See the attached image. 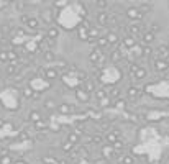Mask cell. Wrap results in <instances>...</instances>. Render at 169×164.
<instances>
[{"label": "cell", "mask_w": 169, "mask_h": 164, "mask_svg": "<svg viewBox=\"0 0 169 164\" xmlns=\"http://www.w3.org/2000/svg\"><path fill=\"white\" fill-rule=\"evenodd\" d=\"M122 45L125 48H128V49H132V48H135V45H136V40H135L133 36H128V35H125L122 38Z\"/></svg>", "instance_id": "cell-8"}, {"label": "cell", "mask_w": 169, "mask_h": 164, "mask_svg": "<svg viewBox=\"0 0 169 164\" xmlns=\"http://www.w3.org/2000/svg\"><path fill=\"white\" fill-rule=\"evenodd\" d=\"M82 89H84L87 94H90V92H94L97 87H95V82H94L92 79H87V80L84 82V87H82Z\"/></svg>", "instance_id": "cell-16"}, {"label": "cell", "mask_w": 169, "mask_h": 164, "mask_svg": "<svg viewBox=\"0 0 169 164\" xmlns=\"http://www.w3.org/2000/svg\"><path fill=\"white\" fill-rule=\"evenodd\" d=\"M40 21H43L45 25L49 26V23L54 21V10L53 8H43L40 12Z\"/></svg>", "instance_id": "cell-1"}, {"label": "cell", "mask_w": 169, "mask_h": 164, "mask_svg": "<svg viewBox=\"0 0 169 164\" xmlns=\"http://www.w3.org/2000/svg\"><path fill=\"white\" fill-rule=\"evenodd\" d=\"M13 5H15V8H17L18 12H23V10L28 7V2H15Z\"/></svg>", "instance_id": "cell-30"}, {"label": "cell", "mask_w": 169, "mask_h": 164, "mask_svg": "<svg viewBox=\"0 0 169 164\" xmlns=\"http://www.w3.org/2000/svg\"><path fill=\"white\" fill-rule=\"evenodd\" d=\"M140 40L144 43V46H151V43H154V40H156V35H153L149 31H144L140 35Z\"/></svg>", "instance_id": "cell-4"}, {"label": "cell", "mask_w": 169, "mask_h": 164, "mask_svg": "<svg viewBox=\"0 0 169 164\" xmlns=\"http://www.w3.org/2000/svg\"><path fill=\"white\" fill-rule=\"evenodd\" d=\"M28 120H30L33 125L38 123V122H41V120H43L41 112H38V110H31V112H30V117H28Z\"/></svg>", "instance_id": "cell-13"}, {"label": "cell", "mask_w": 169, "mask_h": 164, "mask_svg": "<svg viewBox=\"0 0 169 164\" xmlns=\"http://www.w3.org/2000/svg\"><path fill=\"white\" fill-rule=\"evenodd\" d=\"M112 148H113V151H122V149L125 148V141H123L122 138H118L117 141L112 144Z\"/></svg>", "instance_id": "cell-23"}, {"label": "cell", "mask_w": 169, "mask_h": 164, "mask_svg": "<svg viewBox=\"0 0 169 164\" xmlns=\"http://www.w3.org/2000/svg\"><path fill=\"white\" fill-rule=\"evenodd\" d=\"M161 30V26H159V23H156V21H153L151 23V26H149V33H153V35H156V33Z\"/></svg>", "instance_id": "cell-31"}, {"label": "cell", "mask_w": 169, "mask_h": 164, "mask_svg": "<svg viewBox=\"0 0 169 164\" xmlns=\"http://www.w3.org/2000/svg\"><path fill=\"white\" fill-rule=\"evenodd\" d=\"M95 41H97V49H100V51L105 49V48H108V41H107L105 36H100L99 40H95Z\"/></svg>", "instance_id": "cell-18"}, {"label": "cell", "mask_w": 169, "mask_h": 164, "mask_svg": "<svg viewBox=\"0 0 169 164\" xmlns=\"http://www.w3.org/2000/svg\"><path fill=\"white\" fill-rule=\"evenodd\" d=\"M95 5H97V8H100V12H102V8H107L110 3H108V2H102V0H99V2H95Z\"/></svg>", "instance_id": "cell-38"}, {"label": "cell", "mask_w": 169, "mask_h": 164, "mask_svg": "<svg viewBox=\"0 0 169 164\" xmlns=\"http://www.w3.org/2000/svg\"><path fill=\"white\" fill-rule=\"evenodd\" d=\"M125 15H127L130 20H141L143 18V13L138 7H128L127 12H125Z\"/></svg>", "instance_id": "cell-2"}, {"label": "cell", "mask_w": 169, "mask_h": 164, "mask_svg": "<svg viewBox=\"0 0 169 164\" xmlns=\"http://www.w3.org/2000/svg\"><path fill=\"white\" fill-rule=\"evenodd\" d=\"M135 77H136V79L138 80H141V79H144V77H146L148 76V71L146 69H144V67H138V69H136V72H135V74H133Z\"/></svg>", "instance_id": "cell-19"}, {"label": "cell", "mask_w": 169, "mask_h": 164, "mask_svg": "<svg viewBox=\"0 0 169 164\" xmlns=\"http://www.w3.org/2000/svg\"><path fill=\"white\" fill-rule=\"evenodd\" d=\"M118 95H120V89H117V87H115V89H112V90H110V97H112V99L118 97Z\"/></svg>", "instance_id": "cell-39"}, {"label": "cell", "mask_w": 169, "mask_h": 164, "mask_svg": "<svg viewBox=\"0 0 169 164\" xmlns=\"http://www.w3.org/2000/svg\"><path fill=\"white\" fill-rule=\"evenodd\" d=\"M166 49H167V54H169V45H166Z\"/></svg>", "instance_id": "cell-48"}, {"label": "cell", "mask_w": 169, "mask_h": 164, "mask_svg": "<svg viewBox=\"0 0 169 164\" xmlns=\"http://www.w3.org/2000/svg\"><path fill=\"white\" fill-rule=\"evenodd\" d=\"M153 54H154V49L151 46H143L141 48V56L143 57H151Z\"/></svg>", "instance_id": "cell-20"}, {"label": "cell", "mask_w": 169, "mask_h": 164, "mask_svg": "<svg viewBox=\"0 0 169 164\" xmlns=\"http://www.w3.org/2000/svg\"><path fill=\"white\" fill-rule=\"evenodd\" d=\"M51 5H54L57 8H61V7H66L67 5V2H54V3H51Z\"/></svg>", "instance_id": "cell-41"}, {"label": "cell", "mask_w": 169, "mask_h": 164, "mask_svg": "<svg viewBox=\"0 0 169 164\" xmlns=\"http://www.w3.org/2000/svg\"><path fill=\"white\" fill-rule=\"evenodd\" d=\"M87 36H89V40H99L100 36V28L99 26H90L89 30H87Z\"/></svg>", "instance_id": "cell-7"}, {"label": "cell", "mask_w": 169, "mask_h": 164, "mask_svg": "<svg viewBox=\"0 0 169 164\" xmlns=\"http://www.w3.org/2000/svg\"><path fill=\"white\" fill-rule=\"evenodd\" d=\"M108 17H110L108 12H105V10L99 12V13H97V26H99V28H100V26H107V25H108Z\"/></svg>", "instance_id": "cell-3"}, {"label": "cell", "mask_w": 169, "mask_h": 164, "mask_svg": "<svg viewBox=\"0 0 169 164\" xmlns=\"http://www.w3.org/2000/svg\"><path fill=\"white\" fill-rule=\"evenodd\" d=\"M56 110L59 112L61 115H69L72 110H74V107L69 103H59V105H56Z\"/></svg>", "instance_id": "cell-6"}, {"label": "cell", "mask_w": 169, "mask_h": 164, "mask_svg": "<svg viewBox=\"0 0 169 164\" xmlns=\"http://www.w3.org/2000/svg\"><path fill=\"white\" fill-rule=\"evenodd\" d=\"M45 76H46V79L54 80L56 77H57V71H56V69H46V71H45Z\"/></svg>", "instance_id": "cell-24"}, {"label": "cell", "mask_w": 169, "mask_h": 164, "mask_svg": "<svg viewBox=\"0 0 169 164\" xmlns=\"http://www.w3.org/2000/svg\"><path fill=\"white\" fill-rule=\"evenodd\" d=\"M122 51L120 49H112V53H110V61L112 62H120L122 61Z\"/></svg>", "instance_id": "cell-17"}, {"label": "cell", "mask_w": 169, "mask_h": 164, "mask_svg": "<svg viewBox=\"0 0 169 164\" xmlns=\"http://www.w3.org/2000/svg\"><path fill=\"white\" fill-rule=\"evenodd\" d=\"M122 162L123 164H135V158L132 154H125V156H122Z\"/></svg>", "instance_id": "cell-29"}, {"label": "cell", "mask_w": 169, "mask_h": 164, "mask_svg": "<svg viewBox=\"0 0 169 164\" xmlns=\"http://www.w3.org/2000/svg\"><path fill=\"white\" fill-rule=\"evenodd\" d=\"M15 164H26V162H23V161H18V162H15Z\"/></svg>", "instance_id": "cell-47"}, {"label": "cell", "mask_w": 169, "mask_h": 164, "mask_svg": "<svg viewBox=\"0 0 169 164\" xmlns=\"http://www.w3.org/2000/svg\"><path fill=\"white\" fill-rule=\"evenodd\" d=\"M59 36V31H57L56 26H48V31H46V38L48 40H56Z\"/></svg>", "instance_id": "cell-15"}, {"label": "cell", "mask_w": 169, "mask_h": 164, "mask_svg": "<svg viewBox=\"0 0 169 164\" xmlns=\"http://www.w3.org/2000/svg\"><path fill=\"white\" fill-rule=\"evenodd\" d=\"M167 161H169V149H167Z\"/></svg>", "instance_id": "cell-49"}, {"label": "cell", "mask_w": 169, "mask_h": 164, "mask_svg": "<svg viewBox=\"0 0 169 164\" xmlns=\"http://www.w3.org/2000/svg\"><path fill=\"white\" fill-rule=\"evenodd\" d=\"M100 59H102V51L95 48V49L89 54V61L90 62H100Z\"/></svg>", "instance_id": "cell-12"}, {"label": "cell", "mask_w": 169, "mask_h": 164, "mask_svg": "<svg viewBox=\"0 0 169 164\" xmlns=\"http://www.w3.org/2000/svg\"><path fill=\"white\" fill-rule=\"evenodd\" d=\"M141 94H143V90L138 89L136 85H130V87L127 89V95H128V97H132V99H136L138 95H141Z\"/></svg>", "instance_id": "cell-11"}, {"label": "cell", "mask_w": 169, "mask_h": 164, "mask_svg": "<svg viewBox=\"0 0 169 164\" xmlns=\"http://www.w3.org/2000/svg\"><path fill=\"white\" fill-rule=\"evenodd\" d=\"M104 141V138L100 136V135H94V136H90V143H94V144H100Z\"/></svg>", "instance_id": "cell-33"}, {"label": "cell", "mask_w": 169, "mask_h": 164, "mask_svg": "<svg viewBox=\"0 0 169 164\" xmlns=\"http://www.w3.org/2000/svg\"><path fill=\"white\" fill-rule=\"evenodd\" d=\"M43 57H45V61H48V62H53V61L56 59L54 53H53L51 49H46V51H43Z\"/></svg>", "instance_id": "cell-21"}, {"label": "cell", "mask_w": 169, "mask_h": 164, "mask_svg": "<svg viewBox=\"0 0 169 164\" xmlns=\"http://www.w3.org/2000/svg\"><path fill=\"white\" fill-rule=\"evenodd\" d=\"M28 18H30L28 15H22V17H20V21H22V23H26V21H28Z\"/></svg>", "instance_id": "cell-44"}, {"label": "cell", "mask_w": 169, "mask_h": 164, "mask_svg": "<svg viewBox=\"0 0 169 164\" xmlns=\"http://www.w3.org/2000/svg\"><path fill=\"white\" fill-rule=\"evenodd\" d=\"M0 62H8V49L0 51Z\"/></svg>", "instance_id": "cell-32"}, {"label": "cell", "mask_w": 169, "mask_h": 164, "mask_svg": "<svg viewBox=\"0 0 169 164\" xmlns=\"http://www.w3.org/2000/svg\"><path fill=\"white\" fill-rule=\"evenodd\" d=\"M154 53H156L158 59H167V56H169L167 54V49H166V45H161Z\"/></svg>", "instance_id": "cell-14"}, {"label": "cell", "mask_w": 169, "mask_h": 164, "mask_svg": "<svg viewBox=\"0 0 169 164\" xmlns=\"http://www.w3.org/2000/svg\"><path fill=\"white\" fill-rule=\"evenodd\" d=\"M154 69L163 72V71H167L169 69V64L166 62V59H154Z\"/></svg>", "instance_id": "cell-9"}, {"label": "cell", "mask_w": 169, "mask_h": 164, "mask_svg": "<svg viewBox=\"0 0 169 164\" xmlns=\"http://www.w3.org/2000/svg\"><path fill=\"white\" fill-rule=\"evenodd\" d=\"M62 149H64L66 153H71V149H72V144H71V143H66L64 146H62Z\"/></svg>", "instance_id": "cell-42"}, {"label": "cell", "mask_w": 169, "mask_h": 164, "mask_svg": "<svg viewBox=\"0 0 169 164\" xmlns=\"http://www.w3.org/2000/svg\"><path fill=\"white\" fill-rule=\"evenodd\" d=\"M112 154H113V148L112 146H104L102 148V158L104 159H108Z\"/></svg>", "instance_id": "cell-22"}, {"label": "cell", "mask_w": 169, "mask_h": 164, "mask_svg": "<svg viewBox=\"0 0 169 164\" xmlns=\"http://www.w3.org/2000/svg\"><path fill=\"white\" fill-rule=\"evenodd\" d=\"M36 139H38V141H43V139H46V136H45L43 133H38V135H36Z\"/></svg>", "instance_id": "cell-43"}, {"label": "cell", "mask_w": 169, "mask_h": 164, "mask_svg": "<svg viewBox=\"0 0 169 164\" xmlns=\"http://www.w3.org/2000/svg\"><path fill=\"white\" fill-rule=\"evenodd\" d=\"M23 95H25V99H33L35 92H33V89H31V87L25 85V87H23Z\"/></svg>", "instance_id": "cell-27"}, {"label": "cell", "mask_w": 169, "mask_h": 164, "mask_svg": "<svg viewBox=\"0 0 169 164\" xmlns=\"http://www.w3.org/2000/svg\"><path fill=\"white\" fill-rule=\"evenodd\" d=\"M167 136H169V131H167Z\"/></svg>", "instance_id": "cell-50"}, {"label": "cell", "mask_w": 169, "mask_h": 164, "mask_svg": "<svg viewBox=\"0 0 169 164\" xmlns=\"http://www.w3.org/2000/svg\"><path fill=\"white\" fill-rule=\"evenodd\" d=\"M25 25L30 28L31 31H35V30H38L40 28V25H41V21H40V18H33V17H30L28 18V21L25 23Z\"/></svg>", "instance_id": "cell-10"}, {"label": "cell", "mask_w": 169, "mask_h": 164, "mask_svg": "<svg viewBox=\"0 0 169 164\" xmlns=\"http://www.w3.org/2000/svg\"><path fill=\"white\" fill-rule=\"evenodd\" d=\"M76 99L79 100L81 103H87L89 100H90V94H87L84 89L81 87V89H77V90H76Z\"/></svg>", "instance_id": "cell-5"}, {"label": "cell", "mask_w": 169, "mask_h": 164, "mask_svg": "<svg viewBox=\"0 0 169 164\" xmlns=\"http://www.w3.org/2000/svg\"><path fill=\"white\" fill-rule=\"evenodd\" d=\"M45 128H46V122H45V120L35 123V130H38V131H41V130H45Z\"/></svg>", "instance_id": "cell-35"}, {"label": "cell", "mask_w": 169, "mask_h": 164, "mask_svg": "<svg viewBox=\"0 0 169 164\" xmlns=\"http://www.w3.org/2000/svg\"><path fill=\"white\" fill-rule=\"evenodd\" d=\"M8 7H10V2H0V12L7 10Z\"/></svg>", "instance_id": "cell-40"}, {"label": "cell", "mask_w": 169, "mask_h": 164, "mask_svg": "<svg viewBox=\"0 0 169 164\" xmlns=\"http://www.w3.org/2000/svg\"><path fill=\"white\" fill-rule=\"evenodd\" d=\"M3 125H5V122H3V118H0V128H2Z\"/></svg>", "instance_id": "cell-46"}, {"label": "cell", "mask_w": 169, "mask_h": 164, "mask_svg": "<svg viewBox=\"0 0 169 164\" xmlns=\"http://www.w3.org/2000/svg\"><path fill=\"white\" fill-rule=\"evenodd\" d=\"M115 107H117V108H125V107H127V103H125V100L123 99H118V100H115Z\"/></svg>", "instance_id": "cell-36"}, {"label": "cell", "mask_w": 169, "mask_h": 164, "mask_svg": "<svg viewBox=\"0 0 169 164\" xmlns=\"http://www.w3.org/2000/svg\"><path fill=\"white\" fill-rule=\"evenodd\" d=\"M77 77H79V79H81L82 82H85V80L89 79V74H87L85 71H79V74H77Z\"/></svg>", "instance_id": "cell-37"}, {"label": "cell", "mask_w": 169, "mask_h": 164, "mask_svg": "<svg viewBox=\"0 0 169 164\" xmlns=\"http://www.w3.org/2000/svg\"><path fill=\"white\" fill-rule=\"evenodd\" d=\"M20 138H22V139H25V138H28V135H26V131H22V133H20Z\"/></svg>", "instance_id": "cell-45"}, {"label": "cell", "mask_w": 169, "mask_h": 164, "mask_svg": "<svg viewBox=\"0 0 169 164\" xmlns=\"http://www.w3.org/2000/svg\"><path fill=\"white\" fill-rule=\"evenodd\" d=\"M94 94H95V97H97L99 100H102V99L107 97V92H105L104 89H95V90H94Z\"/></svg>", "instance_id": "cell-28"}, {"label": "cell", "mask_w": 169, "mask_h": 164, "mask_svg": "<svg viewBox=\"0 0 169 164\" xmlns=\"http://www.w3.org/2000/svg\"><path fill=\"white\" fill-rule=\"evenodd\" d=\"M67 143H71V144H77V143H79V135H76V133H69V135H67Z\"/></svg>", "instance_id": "cell-26"}, {"label": "cell", "mask_w": 169, "mask_h": 164, "mask_svg": "<svg viewBox=\"0 0 169 164\" xmlns=\"http://www.w3.org/2000/svg\"><path fill=\"white\" fill-rule=\"evenodd\" d=\"M138 69V64L136 62H130V67H128V76H133Z\"/></svg>", "instance_id": "cell-34"}, {"label": "cell", "mask_w": 169, "mask_h": 164, "mask_svg": "<svg viewBox=\"0 0 169 164\" xmlns=\"http://www.w3.org/2000/svg\"><path fill=\"white\" fill-rule=\"evenodd\" d=\"M45 108H46V110H49V112L56 110V103H54V100H53V99H46V100H45Z\"/></svg>", "instance_id": "cell-25"}]
</instances>
